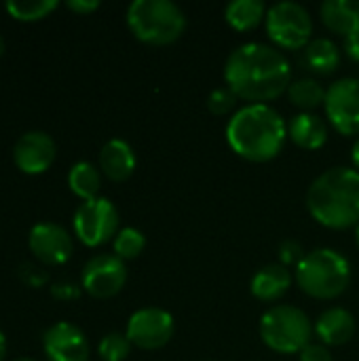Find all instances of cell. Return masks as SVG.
Wrapping results in <instances>:
<instances>
[{"label":"cell","mask_w":359,"mask_h":361,"mask_svg":"<svg viewBox=\"0 0 359 361\" xmlns=\"http://www.w3.org/2000/svg\"><path fill=\"white\" fill-rule=\"evenodd\" d=\"M224 82L243 102L269 104L288 93L292 85V66L277 47L245 42L229 53Z\"/></svg>","instance_id":"obj_1"},{"label":"cell","mask_w":359,"mask_h":361,"mask_svg":"<svg viewBox=\"0 0 359 361\" xmlns=\"http://www.w3.org/2000/svg\"><path fill=\"white\" fill-rule=\"evenodd\" d=\"M288 140V123L269 104H248L229 118L226 142L235 154L252 163L273 161Z\"/></svg>","instance_id":"obj_2"},{"label":"cell","mask_w":359,"mask_h":361,"mask_svg":"<svg viewBox=\"0 0 359 361\" xmlns=\"http://www.w3.org/2000/svg\"><path fill=\"white\" fill-rule=\"evenodd\" d=\"M309 214L326 228L343 231L359 224V171L332 167L320 173L307 190Z\"/></svg>","instance_id":"obj_3"},{"label":"cell","mask_w":359,"mask_h":361,"mask_svg":"<svg viewBox=\"0 0 359 361\" xmlns=\"http://www.w3.org/2000/svg\"><path fill=\"white\" fill-rule=\"evenodd\" d=\"M296 283L311 298L334 300L351 283V264L336 250H313L296 267Z\"/></svg>","instance_id":"obj_4"},{"label":"cell","mask_w":359,"mask_h":361,"mask_svg":"<svg viewBox=\"0 0 359 361\" xmlns=\"http://www.w3.org/2000/svg\"><path fill=\"white\" fill-rule=\"evenodd\" d=\"M127 25L138 40L165 47L184 34L186 15L171 0H133L127 8Z\"/></svg>","instance_id":"obj_5"},{"label":"cell","mask_w":359,"mask_h":361,"mask_svg":"<svg viewBox=\"0 0 359 361\" xmlns=\"http://www.w3.org/2000/svg\"><path fill=\"white\" fill-rule=\"evenodd\" d=\"M258 330L262 343L281 355H298L307 345H311V336L315 332L309 315L292 305L271 307L260 317Z\"/></svg>","instance_id":"obj_6"},{"label":"cell","mask_w":359,"mask_h":361,"mask_svg":"<svg viewBox=\"0 0 359 361\" xmlns=\"http://www.w3.org/2000/svg\"><path fill=\"white\" fill-rule=\"evenodd\" d=\"M267 34L277 49L300 51L311 42L313 19L311 13L294 0H284L273 4L264 17Z\"/></svg>","instance_id":"obj_7"},{"label":"cell","mask_w":359,"mask_h":361,"mask_svg":"<svg viewBox=\"0 0 359 361\" xmlns=\"http://www.w3.org/2000/svg\"><path fill=\"white\" fill-rule=\"evenodd\" d=\"M74 233L87 247H99L118 233V212L110 199L97 197L83 201L74 214Z\"/></svg>","instance_id":"obj_8"},{"label":"cell","mask_w":359,"mask_h":361,"mask_svg":"<svg viewBox=\"0 0 359 361\" xmlns=\"http://www.w3.org/2000/svg\"><path fill=\"white\" fill-rule=\"evenodd\" d=\"M326 118L341 135H359V78L334 80L326 93Z\"/></svg>","instance_id":"obj_9"},{"label":"cell","mask_w":359,"mask_h":361,"mask_svg":"<svg viewBox=\"0 0 359 361\" xmlns=\"http://www.w3.org/2000/svg\"><path fill=\"white\" fill-rule=\"evenodd\" d=\"M125 336L138 349L144 351L161 349L174 336V317L165 309H157V307L140 309L129 317Z\"/></svg>","instance_id":"obj_10"},{"label":"cell","mask_w":359,"mask_h":361,"mask_svg":"<svg viewBox=\"0 0 359 361\" xmlns=\"http://www.w3.org/2000/svg\"><path fill=\"white\" fill-rule=\"evenodd\" d=\"M83 290L93 298H112L127 283V267L114 254L93 256L80 275Z\"/></svg>","instance_id":"obj_11"},{"label":"cell","mask_w":359,"mask_h":361,"mask_svg":"<svg viewBox=\"0 0 359 361\" xmlns=\"http://www.w3.org/2000/svg\"><path fill=\"white\" fill-rule=\"evenodd\" d=\"M30 252L44 264H63L72 256V237L68 231L53 222H38L32 226L28 237Z\"/></svg>","instance_id":"obj_12"},{"label":"cell","mask_w":359,"mask_h":361,"mask_svg":"<svg viewBox=\"0 0 359 361\" xmlns=\"http://www.w3.org/2000/svg\"><path fill=\"white\" fill-rule=\"evenodd\" d=\"M13 161L28 176L44 173L55 161V142L44 131L23 133L13 148Z\"/></svg>","instance_id":"obj_13"},{"label":"cell","mask_w":359,"mask_h":361,"mask_svg":"<svg viewBox=\"0 0 359 361\" xmlns=\"http://www.w3.org/2000/svg\"><path fill=\"white\" fill-rule=\"evenodd\" d=\"M42 349L49 361H89V343L74 324L57 322L42 336Z\"/></svg>","instance_id":"obj_14"},{"label":"cell","mask_w":359,"mask_h":361,"mask_svg":"<svg viewBox=\"0 0 359 361\" xmlns=\"http://www.w3.org/2000/svg\"><path fill=\"white\" fill-rule=\"evenodd\" d=\"M358 324L355 317L341 307H332L320 315L315 322V334L326 347H341L347 345L355 336Z\"/></svg>","instance_id":"obj_15"},{"label":"cell","mask_w":359,"mask_h":361,"mask_svg":"<svg viewBox=\"0 0 359 361\" xmlns=\"http://www.w3.org/2000/svg\"><path fill=\"white\" fill-rule=\"evenodd\" d=\"M138 159L129 142L125 140H110L99 150V169L112 182H123L135 171Z\"/></svg>","instance_id":"obj_16"},{"label":"cell","mask_w":359,"mask_h":361,"mask_svg":"<svg viewBox=\"0 0 359 361\" xmlns=\"http://www.w3.org/2000/svg\"><path fill=\"white\" fill-rule=\"evenodd\" d=\"M288 137L303 150H320L328 142L326 121L315 112H300L290 121Z\"/></svg>","instance_id":"obj_17"},{"label":"cell","mask_w":359,"mask_h":361,"mask_svg":"<svg viewBox=\"0 0 359 361\" xmlns=\"http://www.w3.org/2000/svg\"><path fill=\"white\" fill-rule=\"evenodd\" d=\"M292 286V275L288 271V267L284 264H267L262 267L250 283L252 294L262 300V302H275L279 300Z\"/></svg>","instance_id":"obj_18"},{"label":"cell","mask_w":359,"mask_h":361,"mask_svg":"<svg viewBox=\"0 0 359 361\" xmlns=\"http://www.w3.org/2000/svg\"><path fill=\"white\" fill-rule=\"evenodd\" d=\"M320 15H322V23L330 32L343 38L351 36L359 30L358 0H326L320 8Z\"/></svg>","instance_id":"obj_19"},{"label":"cell","mask_w":359,"mask_h":361,"mask_svg":"<svg viewBox=\"0 0 359 361\" xmlns=\"http://www.w3.org/2000/svg\"><path fill=\"white\" fill-rule=\"evenodd\" d=\"M303 61L313 74L328 76L341 63V49L330 38H313L303 49Z\"/></svg>","instance_id":"obj_20"},{"label":"cell","mask_w":359,"mask_h":361,"mask_svg":"<svg viewBox=\"0 0 359 361\" xmlns=\"http://www.w3.org/2000/svg\"><path fill=\"white\" fill-rule=\"evenodd\" d=\"M267 17V6L262 0H233L224 8L226 23L237 32H250L260 25Z\"/></svg>","instance_id":"obj_21"},{"label":"cell","mask_w":359,"mask_h":361,"mask_svg":"<svg viewBox=\"0 0 359 361\" xmlns=\"http://www.w3.org/2000/svg\"><path fill=\"white\" fill-rule=\"evenodd\" d=\"M68 186L83 201L97 199V192L102 186V173L93 163L80 161V163L72 165V169L68 173Z\"/></svg>","instance_id":"obj_22"},{"label":"cell","mask_w":359,"mask_h":361,"mask_svg":"<svg viewBox=\"0 0 359 361\" xmlns=\"http://www.w3.org/2000/svg\"><path fill=\"white\" fill-rule=\"evenodd\" d=\"M326 93H328V89L317 78H311V76L292 80V85L288 89L290 102L296 108H300L303 112H311V110L324 106L326 104Z\"/></svg>","instance_id":"obj_23"},{"label":"cell","mask_w":359,"mask_h":361,"mask_svg":"<svg viewBox=\"0 0 359 361\" xmlns=\"http://www.w3.org/2000/svg\"><path fill=\"white\" fill-rule=\"evenodd\" d=\"M4 8L17 21H38L57 8V0H6Z\"/></svg>","instance_id":"obj_24"},{"label":"cell","mask_w":359,"mask_h":361,"mask_svg":"<svg viewBox=\"0 0 359 361\" xmlns=\"http://www.w3.org/2000/svg\"><path fill=\"white\" fill-rule=\"evenodd\" d=\"M146 247V237L138 228H121L114 237V256H118L123 262L138 258Z\"/></svg>","instance_id":"obj_25"},{"label":"cell","mask_w":359,"mask_h":361,"mask_svg":"<svg viewBox=\"0 0 359 361\" xmlns=\"http://www.w3.org/2000/svg\"><path fill=\"white\" fill-rule=\"evenodd\" d=\"M131 343L125 334L121 332H112V334H106L99 345H97V353L104 361H125L131 353Z\"/></svg>","instance_id":"obj_26"},{"label":"cell","mask_w":359,"mask_h":361,"mask_svg":"<svg viewBox=\"0 0 359 361\" xmlns=\"http://www.w3.org/2000/svg\"><path fill=\"white\" fill-rule=\"evenodd\" d=\"M237 102H239V97L235 95V91L231 87L222 85V87H218V89H214L209 93V97H207V110L212 114H216V116H226V114H231L237 108Z\"/></svg>","instance_id":"obj_27"},{"label":"cell","mask_w":359,"mask_h":361,"mask_svg":"<svg viewBox=\"0 0 359 361\" xmlns=\"http://www.w3.org/2000/svg\"><path fill=\"white\" fill-rule=\"evenodd\" d=\"M305 256L307 254L303 252V245L294 239H288L279 245V264H284V267H292V264L298 267Z\"/></svg>","instance_id":"obj_28"},{"label":"cell","mask_w":359,"mask_h":361,"mask_svg":"<svg viewBox=\"0 0 359 361\" xmlns=\"http://www.w3.org/2000/svg\"><path fill=\"white\" fill-rule=\"evenodd\" d=\"M298 360L300 361H334L332 360V353L326 345L322 343H311L307 345L300 353H298Z\"/></svg>","instance_id":"obj_29"},{"label":"cell","mask_w":359,"mask_h":361,"mask_svg":"<svg viewBox=\"0 0 359 361\" xmlns=\"http://www.w3.org/2000/svg\"><path fill=\"white\" fill-rule=\"evenodd\" d=\"M66 4H68L70 11H74V13H85V15L99 8V0H68Z\"/></svg>","instance_id":"obj_30"},{"label":"cell","mask_w":359,"mask_h":361,"mask_svg":"<svg viewBox=\"0 0 359 361\" xmlns=\"http://www.w3.org/2000/svg\"><path fill=\"white\" fill-rule=\"evenodd\" d=\"M345 53L359 63V30L345 38Z\"/></svg>","instance_id":"obj_31"},{"label":"cell","mask_w":359,"mask_h":361,"mask_svg":"<svg viewBox=\"0 0 359 361\" xmlns=\"http://www.w3.org/2000/svg\"><path fill=\"white\" fill-rule=\"evenodd\" d=\"M53 294L55 296H61V298H76L80 294V290L76 286H55Z\"/></svg>","instance_id":"obj_32"},{"label":"cell","mask_w":359,"mask_h":361,"mask_svg":"<svg viewBox=\"0 0 359 361\" xmlns=\"http://www.w3.org/2000/svg\"><path fill=\"white\" fill-rule=\"evenodd\" d=\"M351 161H353V167L359 171V140L353 144V150H351Z\"/></svg>","instance_id":"obj_33"},{"label":"cell","mask_w":359,"mask_h":361,"mask_svg":"<svg viewBox=\"0 0 359 361\" xmlns=\"http://www.w3.org/2000/svg\"><path fill=\"white\" fill-rule=\"evenodd\" d=\"M4 355H6V338H4V334L0 332V361L4 360Z\"/></svg>","instance_id":"obj_34"},{"label":"cell","mask_w":359,"mask_h":361,"mask_svg":"<svg viewBox=\"0 0 359 361\" xmlns=\"http://www.w3.org/2000/svg\"><path fill=\"white\" fill-rule=\"evenodd\" d=\"M355 243H358V247H359V224H358V228H355Z\"/></svg>","instance_id":"obj_35"},{"label":"cell","mask_w":359,"mask_h":361,"mask_svg":"<svg viewBox=\"0 0 359 361\" xmlns=\"http://www.w3.org/2000/svg\"><path fill=\"white\" fill-rule=\"evenodd\" d=\"M2 51H4V40H2V36H0V55H2Z\"/></svg>","instance_id":"obj_36"},{"label":"cell","mask_w":359,"mask_h":361,"mask_svg":"<svg viewBox=\"0 0 359 361\" xmlns=\"http://www.w3.org/2000/svg\"><path fill=\"white\" fill-rule=\"evenodd\" d=\"M17 361H34V360H17Z\"/></svg>","instance_id":"obj_37"}]
</instances>
